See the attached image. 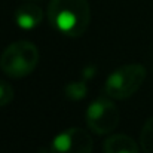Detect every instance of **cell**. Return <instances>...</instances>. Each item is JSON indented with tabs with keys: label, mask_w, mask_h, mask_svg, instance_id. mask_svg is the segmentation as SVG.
Instances as JSON below:
<instances>
[{
	"label": "cell",
	"mask_w": 153,
	"mask_h": 153,
	"mask_svg": "<svg viewBox=\"0 0 153 153\" xmlns=\"http://www.w3.org/2000/svg\"><path fill=\"white\" fill-rule=\"evenodd\" d=\"M48 19L52 27L64 36H82L91 21L88 0H51Z\"/></svg>",
	"instance_id": "6da1fadb"
},
{
	"label": "cell",
	"mask_w": 153,
	"mask_h": 153,
	"mask_svg": "<svg viewBox=\"0 0 153 153\" xmlns=\"http://www.w3.org/2000/svg\"><path fill=\"white\" fill-rule=\"evenodd\" d=\"M37 64L39 49L28 40H18L10 43L0 55V68L12 79L28 76L37 67Z\"/></svg>",
	"instance_id": "7a4b0ae2"
},
{
	"label": "cell",
	"mask_w": 153,
	"mask_h": 153,
	"mask_svg": "<svg viewBox=\"0 0 153 153\" xmlns=\"http://www.w3.org/2000/svg\"><path fill=\"white\" fill-rule=\"evenodd\" d=\"M146 79V68L141 64H126L114 70L104 83V92L114 100L129 98L138 91Z\"/></svg>",
	"instance_id": "3957f363"
},
{
	"label": "cell",
	"mask_w": 153,
	"mask_h": 153,
	"mask_svg": "<svg viewBox=\"0 0 153 153\" xmlns=\"http://www.w3.org/2000/svg\"><path fill=\"white\" fill-rule=\"evenodd\" d=\"M86 125L95 134H108L111 132L120 120L119 108L107 98H98L92 101L86 108Z\"/></svg>",
	"instance_id": "277c9868"
},
{
	"label": "cell",
	"mask_w": 153,
	"mask_h": 153,
	"mask_svg": "<svg viewBox=\"0 0 153 153\" xmlns=\"http://www.w3.org/2000/svg\"><path fill=\"white\" fill-rule=\"evenodd\" d=\"M94 141L83 128H70L58 134L51 144V153H92Z\"/></svg>",
	"instance_id": "5b68a950"
},
{
	"label": "cell",
	"mask_w": 153,
	"mask_h": 153,
	"mask_svg": "<svg viewBox=\"0 0 153 153\" xmlns=\"http://www.w3.org/2000/svg\"><path fill=\"white\" fill-rule=\"evenodd\" d=\"M15 22L19 28L22 30H33L36 28L42 19H43V12L42 9L34 4V1H25L15 10Z\"/></svg>",
	"instance_id": "8992f818"
},
{
	"label": "cell",
	"mask_w": 153,
	"mask_h": 153,
	"mask_svg": "<svg viewBox=\"0 0 153 153\" xmlns=\"http://www.w3.org/2000/svg\"><path fill=\"white\" fill-rule=\"evenodd\" d=\"M104 153H138L137 143L125 134H114L110 135L104 144H102Z\"/></svg>",
	"instance_id": "52a82bcc"
},
{
	"label": "cell",
	"mask_w": 153,
	"mask_h": 153,
	"mask_svg": "<svg viewBox=\"0 0 153 153\" xmlns=\"http://www.w3.org/2000/svg\"><path fill=\"white\" fill-rule=\"evenodd\" d=\"M64 94H65V97H67L68 100H71V101L83 100V98L86 97V94H88V83H86V79L68 83V85L64 88Z\"/></svg>",
	"instance_id": "ba28073f"
},
{
	"label": "cell",
	"mask_w": 153,
	"mask_h": 153,
	"mask_svg": "<svg viewBox=\"0 0 153 153\" xmlns=\"http://www.w3.org/2000/svg\"><path fill=\"white\" fill-rule=\"evenodd\" d=\"M141 149L144 153H153V116L147 119L140 135Z\"/></svg>",
	"instance_id": "9c48e42d"
},
{
	"label": "cell",
	"mask_w": 153,
	"mask_h": 153,
	"mask_svg": "<svg viewBox=\"0 0 153 153\" xmlns=\"http://www.w3.org/2000/svg\"><path fill=\"white\" fill-rule=\"evenodd\" d=\"M15 97V92H13V88L3 79H0V107H4L7 105L9 102L13 100Z\"/></svg>",
	"instance_id": "30bf717a"
},
{
	"label": "cell",
	"mask_w": 153,
	"mask_h": 153,
	"mask_svg": "<svg viewBox=\"0 0 153 153\" xmlns=\"http://www.w3.org/2000/svg\"><path fill=\"white\" fill-rule=\"evenodd\" d=\"M37 153H51V150H46V149H39Z\"/></svg>",
	"instance_id": "8fae6325"
},
{
	"label": "cell",
	"mask_w": 153,
	"mask_h": 153,
	"mask_svg": "<svg viewBox=\"0 0 153 153\" xmlns=\"http://www.w3.org/2000/svg\"><path fill=\"white\" fill-rule=\"evenodd\" d=\"M24 1H40V0H24Z\"/></svg>",
	"instance_id": "7c38bea8"
}]
</instances>
